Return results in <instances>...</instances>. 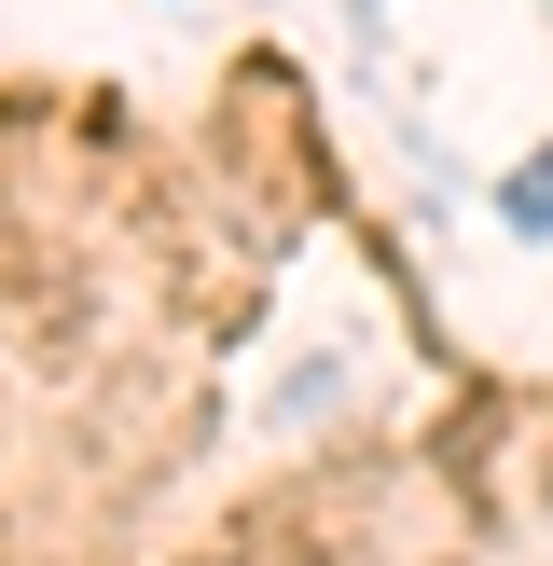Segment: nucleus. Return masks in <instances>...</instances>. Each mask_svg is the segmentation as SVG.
<instances>
[{
  "mask_svg": "<svg viewBox=\"0 0 553 566\" xmlns=\"http://www.w3.org/2000/svg\"><path fill=\"white\" fill-rule=\"evenodd\" d=\"M498 208H512V221H525V235H553V153H540V166H525V180H512V193H498Z\"/></svg>",
  "mask_w": 553,
  "mask_h": 566,
  "instance_id": "nucleus-1",
  "label": "nucleus"
}]
</instances>
